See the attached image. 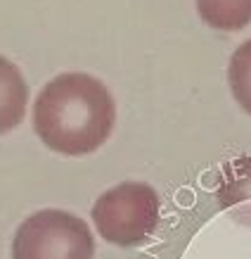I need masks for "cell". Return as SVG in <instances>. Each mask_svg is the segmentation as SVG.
Instances as JSON below:
<instances>
[{
  "label": "cell",
  "instance_id": "52a82bcc",
  "mask_svg": "<svg viewBox=\"0 0 251 259\" xmlns=\"http://www.w3.org/2000/svg\"><path fill=\"white\" fill-rule=\"evenodd\" d=\"M244 197H251V155L232 159L223 169V188L218 190V202L235 204Z\"/></svg>",
  "mask_w": 251,
  "mask_h": 259
},
{
  "label": "cell",
  "instance_id": "277c9868",
  "mask_svg": "<svg viewBox=\"0 0 251 259\" xmlns=\"http://www.w3.org/2000/svg\"><path fill=\"white\" fill-rule=\"evenodd\" d=\"M29 102V86L22 71L0 55V134H10L22 124Z\"/></svg>",
  "mask_w": 251,
  "mask_h": 259
},
{
  "label": "cell",
  "instance_id": "8992f818",
  "mask_svg": "<svg viewBox=\"0 0 251 259\" xmlns=\"http://www.w3.org/2000/svg\"><path fill=\"white\" fill-rule=\"evenodd\" d=\"M228 83L244 112L251 114V38L244 40L230 57L228 67Z\"/></svg>",
  "mask_w": 251,
  "mask_h": 259
},
{
  "label": "cell",
  "instance_id": "6da1fadb",
  "mask_svg": "<svg viewBox=\"0 0 251 259\" xmlns=\"http://www.w3.org/2000/svg\"><path fill=\"white\" fill-rule=\"evenodd\" d=\"M116 124V105L100 79L81 71L47 81L33 105V128L55 152L79 157L107 143Z\"/></svg>",
  "mask_w": 251,
  "mask_h": 259
},
{
  "label": "cell",
  "instance_id": "5b68a950",
  "mask_svg": "<svg viewBox=\"0 0 251 259\" xmlns=\"http://www.w3.org/2000/svg\"><path fill=\"white\" fill-rule=\"evenodd\" d=\"M197 12L211 29L239 31L251 22V0H197Z\"/></svg>",
  "mask_w": 251,
  "mask_h": 259
},
{
  "label": "cell",
  "instance_id": "3957f363",
  "mask_svg": "<svg viewBox=\"0 0 251 259\" xmlns=\"http://www.w3.org/2000/svg\"><path fill=\"white\" fill-rule=\"evenodd\" d=\"M95 238L81 217L40 209L22 221L12 240V259H93Z\"/></svg>",
  "mask_w": 251,
  "mask_h": 259
},
{
  "label": "cell",
  "instance_id": "7a4b0ae2",
  "mask_svg": "<svg viewBox=\"0 0 251 259\" xmlns=\"http://www.w3.org/2000/svg\"><path fill=\"white\" fill-rule=\"evenodd\" d=\"M90 217L107 243L133 247L157 231L161 200L147 183H121L95 200Z\"/></svg>",
  "mask_w": 251,
  "mask_h": 259
}]
</instances>
